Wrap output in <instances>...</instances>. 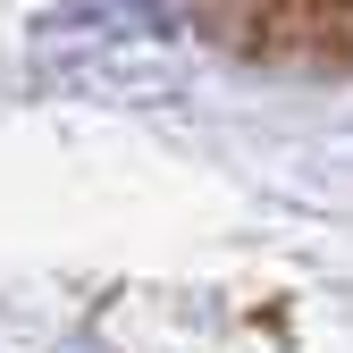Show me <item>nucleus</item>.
Returning a JSON list of instances; mask_svg holds the SVG:
<instances>
[{
    "mask_svg": "<svg viewBox=\"0 0 353 353\" xmlns=\"http://www.w3.org/2000/svg\"><path fill=\"white\" fill-rule=\"evenodd\" d=\"M202 34L244 42L261 59L320 51V68H353V9H228V17H202Z\"/></svg>",
    "mask_w": 353,
    "mask_h": 353,
    "instance_id": "obj_1",
    "label": "nucleus"
}]
</instances>
